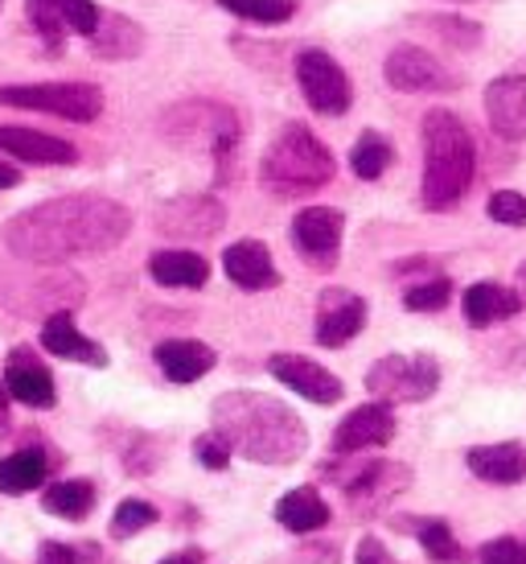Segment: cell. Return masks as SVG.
<instances>
[{
	"instance_id": "d6986e66",
	"label": "cell",
	"mask_w": 526,
	"mask_h": 564,
	"mask_svg": "<svg viewBox=\"0 0 526 564\" xmlns=\"http://www.w3.org/2000/svg\"><path fill=\"white\" fill-rule=\"evenodd\" d=\"M222 272H227V281L248 289V293H263V289H276L280 284L272 251L260 239H239V243L222 251Z\"/></svg>"
},
{
	"instance_id": "7c38bea8",
	"label": "cell",
	"mask_w": 526,
	"mask_h": 564,
	"mask_svg": "<svg viewBox=\"0 0 526 564\" xmlns=\"http://www.w3.org/2000/svg\"><path fill=\"white\" fill-rule=\"evenodd\" d=\"M227 227V206L215 194H182L156 206V231L165 239H210Z\"/></svg>"
},
{
	"instance_id": "484cf974",
	"label": "cell",
	"mask_w": 526,
	"mask_h": 564,
	"mask_svg": "<svg viewBox=\"0 0 526 564\" xmlns=\"http://www.w3.org/2000/svg\"><path fill=\"white\" fill-rule=\"evenodd\" d=\"M149 272L165 289H201V284L210 281V264L201 260L198 251H182V248L156 251L153 260H149Z\"/></svg>"
},
{
	"instance_id": "7402d4cb",
	"label": "cell",
	"mask_w": 526,
	"mask_h": 564,
	"mask_svg": "<svg viewBox=\"0 0 526 564\" xmlns=\"http://www.w3.org/2000/svg\"><path fill=\"white\" fill-rule=\"evenodd\" d=\"M461 310H464V322L473 329H490L523 310V293H518V289H506V284H497V281H478L464 289Z\"/></svg>"
},
{
	"instance_id": "f35d334b",
	"label": "cell",
	"mask_w": 526,
	"mask_h": 564,
	"mask_svg": "<svg viewBox=\"0 0 526 564\" xmlns=\"http://www.w3.org/2000/svg\"><path fill=\"white\" fill-rule=\"evenodd\" d=\"M354 564H403L395 552L379 540V535H366L362 544H358V556H354Z\"/></svg>"
},
{
	"instance_id": "7bdbcfd3",
	"label": "cell",
	"mask_w": 526,
	"mask_h": 564,
	"mask_svg": "<svg viewBox=\"0 0 526 564\" xmlns=\"http://www.w3.org/2000/svg\"><path fill=\"white\" fill-rule=\"evenodd\" d=\"M4 408H9V392L0 388V421H4Z\"/></svg>"
},
{
	"instance_id": "5b68a950",
	"label": "cell",
	"mask_w": 526,
	"mask_h": 564,
	"mask_svg": "<svg viewBox=\"0 0 526 564\" xmlns=\"http://www.w3.org/2000/svg\"><path fill=\"white\" fill-rule=\"evenodd\" d=\"M161 132L169 137L173 144H201L210 161H215V182L227 186L234 170V153H239V116H234L227 104H206V99H189V104H177L161 116Z\"/></svg>"
},
{
	"instance_id": "4fadbf2b",
	"label": "cell",
	"mask_w": 526,
	"mask_h": 564,
	"mask_svg": "<svg viewBox=\"0 0 526 564\" xmlns=\"http://www.w3.org/2000/svg\"><path fill=\"white\" fill-rule=\"evenodd\" d=\"M341 231H346V215L333 206H309L293 219V243L300 260L317 272H333L341 251Z\"/></svg>"
},
{
	"instance_id": "603a6c76",
	"label": "cell",
	"mask_w": 526,
	"mask_h": 564,
	"mask_svg": "<svg viewBox=\"0 0 526 564\" xmlns=\"http://www.w3.org/2000/svg\"><path fill=\"white\" fill-rule=\"evenodd\" d=\"M0 149L25 165H75L78 149L70 141L33 132V128H0Z\"/></svg>"
},
{
	"instance_id": "e575fe53",
	"label": "cell",
	"mask_w": 526,
	"mask_h": 564,
	"mask_svg": "<svg viewBox=\"0 0 526 564\" xmlns=\"http://www.w3.org/2000/svg\"><path fill=\"white\" fill-rule=\"evenodd\" d=\"M424 30H432L436 37H445L452 46H478L481 30L473 21H461V17H416Z\"/></svg>"
},
{
	"instance_id": "52a82bcc",
	"label": "cell",
	"mask_w": 526,
	"mask_h": 564,
	"mask_svg": "<svg viewBox=\"0 0 526 564\" xmlns=\"http://www.w3.org/2000/svg\"><path fill=\"white\" fill-rule=\"evenodd\" d=\"M440 388V362L432 355H387L366 371V392L383 404H419Z\"/></svg>"
},
{
	"instance_id": "cb8c5ba5",
	"label": "cell",
	"mask_w": 526,
	"mask_h": 564,
	"mask_svg": "<svg viewBox=\"0 0 526 564\" xmlns=\"http://www.w3.org/2000/svg\"><path fill=\"white\" fill-rule=\"evenodd\" d=\"M153 359L169 383H198L201 376L215 371L218 355L206 343H198V338H169V343L156 346Z\"/></svg>"
},
{
	"instance_id": "7dc6e473",
	"label": "cell",
	"mask_w": 526,
	"mask_h": 564,
	"mask_svg": "<svg viewBox=\"0 0 526 564\" xmlns=\"http://www.w3.org/2000/svg\"><path fill=\"white\" fill-rule=\"evenodd\" d=\"M0 4H4V0H0Z\"/></svg>"
},
{
	"instance_id": "60d3db41",
	"label": "cell",
	"mask_w": 526,
	"mask_h": 564,
	"mask_svg": "<svg viewBox=\"0 0 526 564\" xmlns=\"http://www.w3.org/2000/svg\"><path fill=\"white\" fill-rule=\"evenodd\" d=\"M161 564H201V552L189 549V552H173V556H165Z\"/></svg>"
},
{
	"instance_id": "bcb514c9",
	"label": "cell",
	"mask_w": 526,
	"mask_h": 564,
	"mask_svg": "<svg viewBox=\"0 0 526 564\" xmlns=\"http://www.w3.org/2000/svg\"><path fill=\"white\" fill-rule=\"evenodd\" d=\"M523 359H526V346H523Z\"/></svg>"
},
{
	"instance_id": "ac0fdd59",
	"label": "cell",
	"mask_w": 526,
	"mask_h": 564,
	"mask_svg": "<svg viewBox=\"0 0 526 564\" xmlns=\"http://www.w3.org/2000/svg\"><path fill=\"white\" fill-rule=\"evenodd\" d=\"M366 326V301L346 289H326L321 310H317V343L321 346H346L358 338Z\"/></svg>"
},
{
	"instance_id": "ab89813d",
	"label": "cell",
	"mask_w": 526,
	"mask_h": 564,
	"mask_svg": "<svg viewBox=\"0 0 526 564\" xmlns=\"http://www.w3.org/2000/svg\"><path fill=\"white\" fill-rule=\"evenodd\" d=\"M37 564H78V552L63 540H42L37 544Z\"/></svg>"
},
{
	"instance_id": "9a60e30c",
	"label": "cell",
	"mask_w": 526,
	"mask_h": 564,
	"mask_svg": "<svg viewBox=\"0 0 526 564\" xmlns=\"http://www.w3.org/2000/svg\"><path fill=\"white\" fill-rule=\"evenodd\" d=\"M267 371H272V379H280L284 388H293L296 395H305L313 404H338L341 395H346L341 379L329 367H321V362L305 359V355H272Z\"/></svg>"
},
{
	"instance_id": "9c48e42d",
	"label": "cell",
	"mask_w": 526,
	"mask_h": 564,
	"mask_svg": "<svg viewBox=\"0 0 526 564\" xmlns=\"http://www.w3.org/2000/svg\"><path fill=\"white\" fill-rule=\"evenodd\" d=\"M326 474H333V482L346 499L358 507V516H374L379 507H387L395 495H403L412 486V470L399 466V462H362V466H346V470H333L329 466Z\"/></svg>"
},
{
	"instance_id": "5bb4252c",
	"label": "cell",
	"mask_w": 526,
	"mask_h": 564,
	"mask_svg": "<svg viewBox=\"0 0 526 564\" xmlns=\"http://www.w3.org/2000/svg\"><path fill=\"white\" fill-rule=\"evenodd\" d=\"M391 437H395V412H391V404L374 400V404L354 408V412L333 429L329 449H333L338 457H354V454H362V449L387 445Z\"/></svg>"
},
{
	"instance_id": "ffe728a7",
	"label": "cell",
	"mask_w": 526,
	"mask_h": 564,
	"mask_svg": "<svg viewBox=\"0 0 526 564\" xmlns=\"http://www.w3.org/2000/svg\"><path fill=\"white\" fill-rule=\"evenodd\" d=\"M42 346H46L54 359L87 362V367H108V350L75 326L70 310H58V314L46 317V326H42Z\"/></svg>"
},
{
	"instance_id": "e0dca14e",
	"label": "cell",
	"mask_w": 526,
	"mask_h": 564,
	"mask_svg": "<svg viewBox=\"0 0 526 564\" xmlns=\"http://www.w3.org/2000/svg\"><path fill=\"white\" fill-rule=\"evenodd\" d=\"M4 392L13 395L17 404L30 408H54L58 392H54V376H50L42 359L33 355L30 346H17L4 359Z\"/></svg>"
},
{
	"instance_id": "2e32d148",
	"label": "cell",
	"mask_w": 526,
	"mask_h": 564,
	"mask_svg": "<svg viewBox=\"0 0 526 564\" xmlns=\"http://www.w3.org/2000/svg\"><path fill=\"white\" fill-rule=\"evenodd\" d=\"M485 116L502 141H526V70L497 75L485 87Z\"/></svg>"
},
{
	"instance_id": "83f0119b",
	"label": "cell",
	"mask_w": 526,
	"mask_h": 564,
	"mask_svg": "<svg viewBox=\"0 0 526 564\" xmlns=\"http://www.w3.org/2000/svg\"><path fill=\"white\" fill-rule=\"evenodd\" d=\"M95 499H99L95 482H87V478H63V482L46 486L42 507H46L50 516L66 519V523H83L95 511Z\"/></svg>"
},
{
	"instance_id": "7a4b0ae2",
	"label": "cell",
	"mask_w": 526,
	"mask_h": 564,
	"mask_svg": "<svg viewBox=\"0 0 526 564\" xmlns=\"http://www.w3.org/2000/svg\"><path fill=\"white\" fill-rule=\"evenodd\" d=\"M215 433L231 454L260 462V466H293L305 454L309 433L288 404H280L276 395L263 392H227L210 404Z\"/></svg>"
},
{
	"instance_id": "d4e9b609",
	"label": "cell",
	"mask_w": 526,
	"mask_h": 564,
	"mask_svg": "<svg viewBox=\"0 0 526 564\" xmlns=\"http://www.w3.org/2000/svg\"><path fill=\"white\" fill-rule=\"evenodd\" d=\"M87 42H91L95 58H103V63H128V58H136L140 50H144V30L124 13H103L99 30Z\"/></svg>"
},
{
	"instance_id": "836d02e7",
	"label": "cell",
	"mask_w": 526,
	"mask_h": 564,
	"mask_svg": "<svg viewBox=\"0 0 526 564\" xmlns=\"http://www.w3.org/2000/svg\"><path fill=\"white\" fill-rule=\"evenodd\" d=\"M452 297V281L449 276H428V281L403 289V305L412 314H432V310H445Z\"/></svg>"
},
{
	"instance_id": "8fae6325",
	"label": "cell",
	"mask_w": 526,
	"mask_h": 564,
	"mask_svg": "<svg viewBox=\"0 0 526 564\" xmlns=\"http://www.w3.org/2000/svg\"><path fill=\"white\" fill-rule=\"evenodd\" d=\"M383 75L395 91L407 95H436V91H461V75L445 66L436 54L419 46H395L391 58L383 63Z\"/></svg>"
},
{
	"instance_id": "d590c367",
	"label": "cell",
	"mask_w": 526,
	"mask_h": 564,
	"mask_svg": "<svg viewBox=\"0 0 526 564\" xmlns=\"http://www.w3.org/2000/svg\"><path fill=\"white\" fill-rule=\"evenodd\" d=\"M485 210H490V219L502 223V227H526V198L514 194V189H497Z\"/></svg>"
},
{
	"instance_id": "ee69618b",
	"label": "cell",
	"mask_w": 526,
	"mask_h": 564,
	"mask_svg": "<svg viewBox=\"0 0 526 564\" xmlns=\"http://www.w3.org/2000/svg\"><path fill=\"white\" fill-rule=\"evenodd\" d=\"M518 289H523V301H526V264L518 268Z\"/></svg>"
},
{
	"instance_id": "6da1fadb",
	"label": "cell",
	"mask_w": 526,
	"mask_h": 564,
	"mask_svg": "<svg viewBox=\"0 0 526 564\" xmlns=\"http://www.w3.org/2000/svg\"><path fill=\"white\" fill-rule=\"evenodd\" d=\"M132 231V210L103 194H66L21 210L4 223V248L30 264H63L78 256H103Z\"/></svg>"
},
{
	"instance_id": "3957f363",
	"label": "cell",
	"mask_w": 526,
	"mask_h": 564,
	"mask_svg": "<svg viewBox=\"0 0 526 564\" xmlns=\"http://www.w3.org/2000/svg\"><path fill=\"white\" fill-rule=\"evenodd\" d=\"M478 149L461 116L436 108L424 116V206L452 210L473 186Z\"/></svg>"
},
{
	"instance_id": "f6af8a7d",
	"label": "cell",
	"mask_w": 526,
	"mask_h": 564,
	"mask_svg": "<svg viewBox=\"0 0 526 564\" xmlns=\"http://www.w3.org/2000/svg\"><path fill=\"white\" fill-rule=\"evenodd\" d=\"M0 564H13V561H9V556H0Z\"/></svg>"
},
{
	"instance_id": "b9f144b4",
	"label": "cell",
	"mask_w": 526,
	"mask_h": 564,
	"mask_svg": "<svg viewBox=\"0 0 526 564\" xmlns=\"http://www.w3.org/2000/svg\"><path fill=\"white\" fill-rule=\"evenodd\" d=\"M17 182H21V173H17V165H4V161H0V189H13Z\"/></svg>"
},
{
	"instance_id": "44dd1931",
	"label": "cell",
	"mask_w": 526,
	"mask_h": 564,
	"mask_svg": "<svg viewBox=\"0 0 526 564\" xmlns=\"http://www.w3.org/2000/svg\"><path fill=\"white\" fill-rule=\"evenodd\" d=\"M464 466L478 474L481 482L518 486L526 482V445L523 441H497V445H478L464 454Z\"/></svg>"
},
{
	"instance_id": "ba28073f",
	"label": "cell",
	"mask_w": 526,
	"mask_h": 564,
	"mask_svg": "<svg viewBox=\"0 0 526 564\" xmlns=\"http://www.w3.org/2000/svg\"><path fill=\"white\" fill-rule=\"evenodd\" d=\"M296 83L313 111L321 116H346L354 104V83L326 50H300L296 54Z\"/></svg>"
},
{
	"instance_id": "4dcf8cb0",
	"label": "cell",
	"mask_w": 526,
	"mask_h": 564,
	"mask_svg": "<svg viewBox=\"0 0 526 564\" xmlns=\"http://www.w3.org/2000/svg\"><path fill=\"white\" fill-rule=\"evenodd\" d=\"M391 161H395V149H391L387 137H379V132H362L350 149V170L362 177V182H379L383 173L391 170Z\"/></svg>"
},
{
	"instance_id": "8992f818",
	"label": "cell",
	"mask_w": 526,
	"mask_h": 564,
	"mask_svg": "<svg viewBox=\"0 0 526 564\" xmlns=\"http://www.w3.org/2000/svg\"><path fill=\"white\" fill-rule=\"evenodd\" d=\"M0 108L50 111L75 124H91L103 111V91L91 83H21V87H0Z\"/></svg>"
},
{
	"instance_id": "d6a6232c",
	"label": "cell",
	"mask_w": 526,
	"mask_h": 564,
	"mask_svg": "<svg viewBox=\"0 0 526 564\" xmlns=\"http://www.w3.org/2000/svg\"><path fill=\"white\" fill-rule=\"evenodd\" d=\"M156 519H161V516H156L153 502H144V499H124L120 507H116V516H111L108 532H111V540H132L136 532H144V528H153Z\"/></svg>"
},
{
	"instance_id": "8d00e7d4",
	"label": "cell",
	"mask_w": 526,
	"mask_h": 564,
	"mask_svg": "<svg viewBox=\"0 0 526 564\" xmlns=\"http://www.w3.org/2000/svg\"><path fill=\"white\" fill-rule=\"evenodd\" d=\"M478 561L481 564H526V549L514 535H497L490 544H481Z\"/></svg>"
},
{
	"instance_id": "30bf717a",
	"label": "cell",
	"mask_w": 526,
	"mask_h": 564,
	"mask_svg": "<svg viewBox=\"0 0 526 564\" xmlns=\"http://www.w3.org/2000/svg\"><path fill=\"white\" fill-rule=\"evenodd\" d=\"M33 33L46 42L54 54H63L66 37H91L103 21V9L95 0H25Z\"/></svg>"
},
{
	"instance_id": "f1b7e54d",
	"label": "cell",
	"mask_w": 526,
	"mask_h": 564,
	"mask_svg": "<svg viewBox=\"0 0 526 564\" xmlns=\"http://www.w3.org/2000/svg\"><path fill=\"white\" fill-rule=\"evenodd\" d=\"M50 457L46 449H17L0 462V495H30L46 482Z\"/></svg>"
},
{
	"instance_id": "4316f807",
	"label": "cell",
	"mask_w": 526,
	"mask_h": 564,
	"mask_svg": "<svg viewBox=\"0 0 526 564\" xmlns=\"http://www.w3.org/2000/svg\"><path fill=\"white\" fill-rule=\"evenodd\" d=\"M276 519H280V528H288V532H296V535L317 532V528L329 523V502L321 499L313 486H296V490H288V495L276 502Z\"/></svg>"
},
{
	"instance_id": "1f68e13d",
	"label": "cell",
	"mask_w": 526,
	"mask_h": 564,
	"mask_svg": "<svg viewBox=\"0 0 526 564\" xmlns=\"http://www.w3.org/2000/svg\"><path fill=\"white\" fill-rule=\"evenodd\" d=\"M218 4L255 25H284L296 13V0H218Z\"/></svg>"
},
{
	"instance_id": "277c9868",
	"label": "cell",
	"mask_w": 526,
	"mask_h": 564,
	"mask_svg": "<svg viewBox=\"0 0 526 564\" xmlns=\"http://www.w3.org/2000/svg\"><path fill=\"white\" fill-rule=\"evenodd\" d=\"M338 161L326 149L321 137H313L305 124H284L263 149L260 161V182L267 194L276 198H305L313 189L333 182Z\"/></svg>"
},
{
	"instance_id": "f546056e",
	"label": "cell",
	"mask_w": 526,
	"mask_h": 564,
	"mask_svg": "<svg viewBox=\"0 0 526 564\" xmlns=\"http://www.w3.org/2000/svg\"><path fill=\"white\" fill-rule=\"evenodd\" d=\"M412 528H416L419 549L428 552V561L432 564H464L469 561V552L457 544V535H452V528L445 523V519H416Z\"/></svg>"
},
{
	"instance_id": "74e56055",
	"label": "cell",
	"mask_w": 526,
	"mask_h": 564,
	"mask_svg": "<svg viewBox=\"0 0 526 564\" xmlns=\"http://www.w3.org/2000/svg\"><path fill=\"white\" fill-rule=\"evenodd\" d=\"M194 457H198L206 470H227V462H231V445L218 437V433H201L194 441Z\"/></svg>"
}]
</instances>
